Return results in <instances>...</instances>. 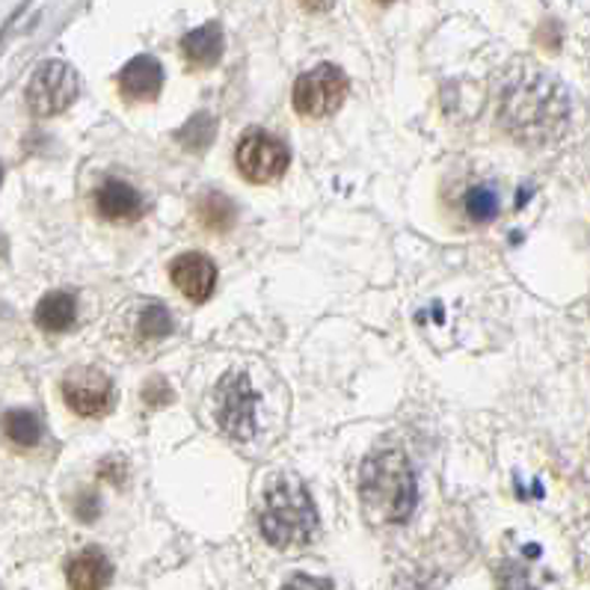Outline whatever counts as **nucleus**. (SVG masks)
<instances>
[{
	"label": "nucleus",
	"instance_id": "obj_15",
	"mask_svg": "<svg viewBox=\"0 0 590 590\" xmlns=\"http://www.w3.org/2000/svg\"><path fill=\"white\" fill-rule=\"evenodd\" d=\"M196 214H199V223L211 232H229L238 223V208L226 194L208 190L196 199Z\"/></svg>",
	"mask_w": 590,
	"mask_h": 590
},
{
	"label": "nucleus",
	"instance_id": "obj_3",
	"mask_svg": "<svg viewBox=\"0 0 590 590\" xmlns=\"http://www.w3.org/2000/svg\"><path fill=\"white\" fill-rule=\"evenodd\" d=\"M359 499L378 523H407L418 504L416 469L397 448H378L359 466Z\"/></svg>",
	"mask_w": 590,
	"mask_h": 590
},
{
	"label": "nucleus",
	"instance_id": "obj_20",
	"mask_svg": "<svg viewBox=\"0 0 590 590\" xmlns=\"http://www.w3.org/2000/svg\"><path fill=\"white\" fill-rule=\"evenodd\" d=\"M499 590H534V584L520 564L507 561L502 570H499Z\"/></svg>",
	"mask_w": 590,
	"mask_h": 590
},
{
	"label": "nucleus",
	"instance_id": "obj_27",
	"mask_svg": "<svg viewBox=\"0 0 590 590\" xmlns=\"http://www.w3.org/2000/svg\"><path fill=\"white\" fill-rule=\"evenodd\" d=\"M378 3H392V0H378Z\"/></svg>",
	"mask_w": 590,
	"mask_h": 590
},
{
	"label": "nucleus",
	"instance_id": "obj_19",
	"mask_svg": "<svg viewBox=\"0 0 590 590\" xmlns=\"http://www.w3.org/2000/svg\"><path fill=\"white\" fill-rule=\"evenodd\" d=\"M173 332V318L170 312L161 306V303H149L143 312H140V336L149 341H161Z\"/></svg>",
	"mask_w": 590,
	"mask_h": 590
},
{
	"label": "nucleus",
	"instance_id": "obj_18",
	"mask_svg": "<svg viewBox=\"0 0 590 590\" xmlns=\"http://www.w3.org/2000/svg\"><path fill=\"white\" fill-rule=\"evenodd\" d=\"M214 136H217V122L208 113H196L182 131H175V140L187 149V152H205L208 145L214 143Z\"/></svg>",
	"mask_w": 590,
	"mask_h": 590
},
{
	"label": "nucleus",
	"instance_id": "obj_12",
	"mask_svg": "<svg viewBox=\"0 0 590 590\" xmlns=\"http://www.w3.org/2000/svg\"><path fill=\"white\" fill-rule=\"evenodd\" d=\"M68 588L72 590H105L113 579V564L105 551L89 546L68 561Z\"/></svg>",
	"mask_w": 590,
	"mask_h": 590
},
{
	"label": "nucleus",
	"instance_id": "obj_4",
	"mask_svg": "<svg viewBox=\"0 0 590 590\" xmlns=\"http://www.w3.org/2000/svg\"><path fill=\"white\" fill-rule=\"evenodd\" d=\"M255 404L259 395L243 371H226L214 389V422L234 442L255 436Z\"/></svg>",
	"mask_w": 590,
	"mask_h": 590
},
{
	"label": "nucleus",
	"instance_id": "obj_17",
	"mask_svg": "<svg viewBox=\"0 0 590 590\" xmlns=\"http://www.w3.org/2000/svg\"><path fill=\"white\" fill-rule=\"evenodd\" d=\"M3 430H7V436L21 448H33L42 439L40 418L33 416L30 409H10V413L3 416Z\"/></svg>",
	"mask_w": 590,
	"mask_h": 590
},
{
	"label": "nucleus",
	"instance_id": "obj_21",
	"mask_svg": "<svg viewBox=\"0 0 590 590\" xmlns=\"http://www.w3.org/2000/svg\"><path fill=\"white\" fill-rule=\"evenodd\" d=\"M143 401L149 404V407H166L170 401H173V389L166 386L164 380L155 378V380H149L143 386Z\"/></svg>",
	"mask_w": 590,
	"mask_h": 590
},
{
	"label": "nucleus",
	"instance_id": "obj_22",
	"mask_svg": "<svg viewBox=\"0 0 590 590\" xmlns=\"http://www.w3.org/2000/svg\"><path fill=\"white\" fill-rule=\"evenodd\" d=\"M282 590H336L332 588V581L329 579H318V576H306V572H297V576H291Z\"/></svg>",
	"mask_w": 590,
	"mask_h": 590
},
{
	"label": "nucleus",
	"instance_id": "obj_10",
	"mask_svg": "<svg viewBox=\"0 0 590 590\" xmlns=\"http://www.w3.org/2000/svg\"><path fill=\"white\" fill-rule=\"evenodd\" d=\"M164 89V66L149 54L128 59L125 68L119 72V92L128 101H155Z\"/></svg>",
	"mask_w": 590,
	"mask_h": 590
},
{
	"label": "nucleus",
	"instance_id": "obj_23",
	"mask_svg": "<svg viewBox=\"0 0 590 590\" xmlns=\"http://www.w3.org/2000/svg\"><path fill=\"white\" fill-rule=\"evenodd\" d=\"M78 516L84 520V523H92L98 516V502H96V495H84L78 502Z\"/></svg>",
	"mask_w": 590,
	"mask_h": 590
},
{
	"label": "nucleus",
	"instance_id": "obj_9",
	"mask_svg": "<svg viewBox=\"0 0 590 590\" xmlns=\"http://www.w3.org/2000/svg\"><path fill=\"white\" fill-rule=\"evenodd\" d=\"M173 285L182 291L190 303L211 301L214 288H217V267L208 255L203 252H184L170 267Z\"/></svg>",
	"mask_w": 590,
	"mask_h": 590
},
{
	"label": "nucleus",
	"instance_id": "obj_1",
	"mask_svg": "<svg viewBox=\"0 0 590 590\" xmlns=\"http://www.w3.org/2000/svg\"><path fill=\"white\" fill-rule=\"evenodd\" d=\"M572 117L570 92L549 72L525 63L507 72L499 96V122L520 145L555 143L567 134Z\"/></svg>",
	"mask_w": 590,
	"mask_h": 590
},
{
	"label": "nucleus",
	"instance_id": "obj_5",
	"mask_svg": "<svg viewBox=\"0 0 590 590\" xmlns=\"http://www.w3.org/2000/svg\"><path fill=\"white\" fill-rule=\"evenodd\" d=\"M348 89V75H345L339 66L320 63V66L303 72L301 78H297L291 101H294V110H297L301 117L327 119L345 105Z\"/></svg>",
	"mask_w": 590,
	"mask_h": 590
},
{
	"label": "nucleus",
	"instance_id": "obj_16",
	"mask_svg": "<svg viewBox=\"0 0 590 590\" xmlns=\"http://www.w3.org/2000/svg\"><path fill=\"white\" fill-rule=\"evenodd\" d=\"M499 208H502V203H499V194H495L490 184H474V187L466 190L463 211L474 226L493 223L495 217H499Z\"/></svg>",
	"mask_w": 590,
	"mask_h": 590
},
{
	"label": "nucleus",
	"instance_id": "obj_24",
	"mask_svg": "<svg viewBox=\"0 0 590 590\" xmlns=\"http://www.w3.org/2000/svg\"><path fill=\"white\" fill-rule=\"evenodd\" d=\"M301 7L306 12H329L336 7V0H301Z\"/></svg>",
	"mask_w": 590,
	"mask_h": 590
},
{
	"label": "nucleus",
	"instance_id": "obj_28",
	"mask_svg": "<svg viewBox=\"0 0 590 590\" xmlns=\"http://www.w3.org/2000/svg\"><path fill=\"white\" fill-rule=\"evenodd\" d=\"M0 182H3V170H0Z\"/></svg>",
	"mask_w": 590,
	"mask_h": 590
},
{
	"label": "nucleus",
	"instance_id": "obj_25",
	"mask_svg": "<svg viewBox=\"0 0 590 590\" xmlns=\"http://www.w3.org/2000/svg\"><path fill=\"white\" fill-rule=\"evenodd\" d=\"M110 466H119V469H125V463H122V460H117V457H110V460H105V463H101V472H107ZM117 478H119V484H122V481H125V472H117L113 478H110V481L117 484Z\"/></svg>",
	"mask_w": 590,
	"mask_h": 590
},
{
	"label": "nucleus",
	"instance_id": "obj_6",
	"mask_svg": "<svg viewBox=\"0 0 590 590\" xmlns=\"http://www.w3.org/2000/svg\"><path fill=\"white\" fill-rule=\"evenodd\" d=\"M24 98H28V107L33 117H57V113L68 110L72 101L78 98V75H75V68L63 63V59L42 63L33 72Z\"/></svg>",
	"mask_w": 590,
	"mask_h": 590
},
{
	"label": "nucleus",
	"instance_id": "obj_7",
	"mask_svg": "<svg viewBox=\"0 0 590 590\" xmlns=\"http://www.w3.org/2000/svg\"><path fill=\"white\" fill-rule=\"evenodd\" d=\"M234 164H238V173L252 184L280 182L291 164L288 145L282 143L280 136L255 128L241 136V143L234 149Z\"/></svg>",
	"mask_w": 590,
	"mask_h": 590
},
{
	"label": "nucleus",
	"instance_id": "obj_2",
	"mask_svg": "<svg viewBox=\"0 0 590 590\" xmlns=\"http://www.w3.org/2000/svg\"><path fill=\"white\" fill-rule=\"evenodd\" d=\"M259 528L273 549H306L320 532L318 507L297 474L276 472L264 481Z\"/></svg>",
	"mask_w": 590,
	"mask_h": 590
},
{
	"label": "nucleus",
	"instance_id": "obj_26",
	"mask_svg": "<svg viewBox=\"0 0 590 590\" xmlns=\"http://www.w3.org/2000/svg\"><path fill=\"white\" fill-rule=\"evenodd\" d=\"M397 590H430V588H427L425 581L407 579V581H401V584H397Z\"/></svg>",
	"mask_w": 590,
	"mask_h": 590
},
{
	"label": "nucleus",
	"instance_id": "obj_8",
	"mask_svg": "<svg viewBox=\"0 0 590 590\" xmlns=\"http://www.w3.org/2000/svg\"><path fill=\"white\" fill-rule=\"evenodd\" d=\"M63 401L78 416H105L107 409L113 407V380L98 368H72L63 378Z\"/></svg>",
	"mask_w": 590,
	"mask_h": 590
},
{
	"label": "nucleus",
	"instance_id": "obj_11",
	"mask_svg": "<svg viewBox=\"0 0 590 590\" xmlns=\"http://www.w3.org/2000/svg\"><path fill=\"white\" fill-rule=\"evenodd\" d=\"M96 208L110 223H136L143 217L145 205L143 196L136 194V187L119 182V178H110L98 187Z\"/></svg>",
	"mask_w": 590,
	"mask_h": 590
},
{
	"label": "nucleus",
	"instance_id": "obj_13",
	"mask_svg": "<svg viewBox=\"0 0 590 590\" xmlns=\"http://www.w3.org/2000/svg\"><path fill=\"white\" fill-rule=\"evenodd\" d=\"M184 59L194 68H211L223 57V28L217 21H208L203 28L190 30L182 40Z\"/></svg>",
	"mask_w": 590,
	"mask_h": 590
},
{
	"label": "nucleus",
	"instance_id": "obj_14",
	"mask_svg": "<svg viewBox=\"0 0 590 590\" xmlns=\"http://www.w3.org/2000/svg\"><path fill=\"white\" fill-rule=\"evenodd\" d=\"M78 318V303L68 291H51L36 306V324L45 332H66Z\"/></svg>",
	"mask_w": 590,
	"mask_h": 590
}]
</instances>
